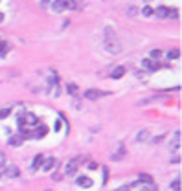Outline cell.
Instances as JSON below:
<instances>
[{"mask_svg":"<svg viewBox=\"0 0 182 191\" xmlns=\"http://www.w3.org/2000/svg\"><path fill=\"white\" fill-rule=\"evenodd\" d=\"M162 140H164V134H160V136H156V138H155V143H160Z\"/></svg>","mask_w":182,"mask_h":191,"instance_id":"cell-29","label":"cell"},{"mask_svg":"<svg viewBox=\"0 0 182 191\" xmlns=\"http://www.w3.org/2000/svg\"><path fill=\"white\" fill-rule=\"evenodd\" d=\"M149 55H151V59H158L162 55V50H158V48H156V50H151Z\"/></svg>","mask_w":182,"mask_h":191,"instance_id":"cell-21","label":"cell"},{"mask_svg":"<svg viewBox=\"0 0 182 191\" xmlns=\"http://www.w3.org/2000/svg\"><path fill=\"white\" fill-rule=\"evenodd\" d=\"M46 131H48V129H46V125H40L39 129H37V133H35V136H37V138H42V136L46 134Z\"/></svg>","mask_w":182,"mask_h":191,"instance_id":"cell-18","label":"cell"},{"mask_svg":"<svg viewBox=\"0 0 182 191\" xmlns=\"http://www.w3.org/2000/svg\"><path fill=\"white\" fill-rule=\"evenodd\" d=\"M142 66H143V68H147V70H158L162 64H156V63H153L151 59H143V61H142Z\"/></svg>","mask_w":182,"mask_h":191,"instance_id":"cell-6","label":"cell"},{"mask_svg":"<svg viewBox=\"0 0 182 191\" xmlns=\"http://www.w3.org/2000/svg\"><path fill=\"white\" fill-rule=\"evenodd\" d=\"M68 2H70V0H68Z\"/></svg>","mask_w":182,"mask_h":191,"instance_id":"cell-33","label":"cell"},{"mask_svg":"<svg viewBox=\"0 0 182 191\" xmlns=\"http://www.w3.org/2000/svg\"><path fill=\"white\" fill-rule=\"evenodd\" d=\"M123 74H125V68H123V66H116V68L112 70V74H110V76H112V79H120Z\"/></svg>","mask_w":182,"mask_h":191,"instance_id":"cell-9","label":"cell"},{"mask_svg":"<svg viewBox=\"0 0 182 191\" xmlns=\"http://www.w3.org/2000/svg\"><path fill=\"white\" fill-rule=\"evenodd\" d=\"M2 175L7 176V178H17V176L20 175V169L17 167V165H9L7 169H2Z\"/></svg>","mask_w":182,"mask_h":191,"instance_id":"cell-4","label":"cell"},{"mask_svg":"<svg viewBox=\"0 0 182 191\" xmlns=\"http://www.w3.org/2000/svg\"><path fill=\"white\" fill-rule=\"evenodd\" d=\"M4 164H6V154L0 151V167H4Z\"/></svg>","mask_w":182,"mask_h":191,"instance_id":"cell-25","label":"cell"},{"mask_svg":"<svg viewBox=\"0 0 182 191\" xmlns=\"http://www.w3.org/2000/svg\"><path fill=\"white\" fill-rule=\"evenodd\" d=\"M66 90H68V94H70V96H76V94H77V86H76L74 83H70V85L66 86Z\"/></svg>","mask_w":182,"mask_h":191,"instance_id":"cell-17","label":"cell"},{"mask_svg":"<svg viewBox=\"0 0 182 191\" xmlns=\"http://www.w3.org/2000/svg\"><path fill=\"white\" fill-rule=\"evenodd\" d=\"M105 48H107V52H109V54H112V55H116V54H120V52H121L120 40L116 39L114 31H112L110 28H107V30H105Z\"/></svg>","mask_w":182,"mask_h":191,"instance_id":"cell-1","label":"cell"},{"mask_svg":"<svg viewBox=\"0 0 182 191\" xmlns=\"http://www.w3.org/2000/svg\"><path fill=\"white\" fill-rule=\"evenodd\" d=\"M70 4H68V0H55V4H54V9L55 11H63V9H66Z\"/></svg>","mask_w":182,"mask_h":191,"instance_id":"cell-7","label":"cell"},{"mask_svg":"<svg viewBox=\"0 0 182 191\" xmlns=\"http://www.w3.org/2000/svg\"><path fill=\"white\" fill-rule=\"evenodd\" d=\"M103 180H105V182L109 180V169H107V167H103Z\"/></svg>","mask_w":182,"mask_h":191,"instance_id":"cell-26","label":"cell"},{"mask_svg":"<svg viewBox=\"0 0 182 191\" xmlns=\"http://www.w3.org/2000/svg\"><path fill=\"white\" fill-rule=\"evenodd\" d=\"M142 13H143V15H145V17H151V15H153V13H155V9H153V7H151V6H145V7H143V9H142Z\"/></svg>","mask_w":182,"mask_h":191,"instance_id":"cell-19","label":"cell"},{"mask_svg":"<svg viewBox=\"0 0 182 191\" xmlns=\"http://www.w3.org/2000/svg\"><path fill=\"white\" fill-rule=\"evenodd\" d=\"M156 15H158V17H167V15H169V9H167L166 6H158V9H156Z\"/></svg>","mask_w":182,"mask_h":191,"instance_id":"cell-13","label":"cell"},{"mask_svg":"<svg viewBox=\"0 0 182 191\" xmlns=\"http://www.w3.org/2000/svg\"><path fill=\"white\" fill-rule=\"evenodd\" d=\"M4 22V13H0V24Z\"/></svg>","mask_w":182,"mask_h":191,"instance_id":"cell-31","label":"cell"},{"mask_svg":"<svg viewBox=\"0 0 182 191\" xmlns=\"http://www.w3.org/2000/svg\"><path fill=\"white\" fill-rule=\"evenodd\" d=\"M79 162H81V158H72V160L66 164V167H64V175H68V176L76 175L77 167H79Z\"/></svg>","mask_w":182,"mask_h":191,"instance_id":"cell-2","label":"cell"},{"mask_svg":"<svg viewBox=\"0 0 182 191\" xmlns=\"http://www.w3.org/2000/svg\"><path fill=\"white\" fill-rule=\"evenodd\" d=\"M145 191H156V186H153V184H147V189Z\"/></svg>","mask_w":182,"mask_h":191,"instance_id":"cell-28","label":"cell"},{"mask_svg":"<svg viewBox=\"0 0 182 191\" xmlns=\"http://www.w3.org/2000/svg\"><path fill=\"white\" fill-rule=\"evenodd\" d=\"M42 160H44V156H42V154H37V156H35V160H33V165H31V169H33V171H35V169H39V167H40Z\"/></svg>","mask_w":182,"mask_h":191,"instance_id":"cell-11","label":"cell"},{"mask_svg":"<svg viewBox=\"0 0 182 191\" xmlns=\"http://www.w3.org/2000/svg\"><path fill=\"white\" fill-rule=\"evenodd\" d=\"M88 169H98V164H96V162H90V164H88Z\"/></svg>","mask_w":182,"mask_h":191,"instance_id":"cell-27","label":"cell"},{"mask_svg":"<svg viewBox=\"0 0 182 191\" xmlns=\"http://www.w3.org/2000/svg\"><path fill=\"white\" fill-rule=\"evenodd\" d=\"M131 188H133V184H127V186H121V188H118L114 191H131Z\"/></svg>","mask_w":182,"mask_h":191,"instance_id":"cell-23","label":"cell"},{"mask_svg":"<svg viewBox=\"0 0 182 191\" xmlns=\"http://www.w3.org/2000/svg\"><path fill=\"white\" fill-rule=\"evenodd\" d=\"M125 156V147H120L116 153L112 154V160H120V158H123Z\"/></svg>","mask_w":182,"mask_h":191,"instance_id":"cell-15","label":"cell"},{"mask_svg":"<svg viewBox=\"0 0 182 191\" xmlns=\"http://www.w3.org/2000/svg\"><path fill=\"white\" fill-rule=\"evenodd\" d=\"M147 136H149V131H147V129H143V131H140V133L136 134V142H145V140H147Z\"/></svg>","mask_w":182,"mask_h":191,"instance_id":"cell-12","label":"cell"},{"mask_svg":"<svg viewBox=\"0 0 182 191\" xmlns=\"http://www.w3.org/2000/svg\"><path fill=\"white\" fill-rule=\"evenodd\" d=\"M77 184H79L81 188H90V186H92V180H90L88 176H79V178H77Z\"/></svg>","mask_w":182,"mask_h":191,"instance_id":"cell-8","label":"cell"},{"mask_svg":"<svg viewBox=\"0 0 182 191\" xmlns=\"http://www.w3.org/2000/svg\"><path fill=\"white\" fill-rule=\"evenodd\" d=\"M0 176H2V169H0Z\"/></svg>","mask_w":182,"mask_h":191,"instance_id":"cell-32","label":"cell"},{"mask_svg":"<svg viewBox=\"0 0 182 191\" xmlns=\"http://www.w3.org/2000/svg\"><path fill=\"white\" fill-rule=\"evenodd\" d=\"M171 188L175 191H180V188H182V182H180V178H177V180H173L171 182Z\"/></svg>","mask_w":182,"mask_h":191,"instance_id":"cell-20","label":"cell"},{"mask_svg":"<svg viewBox=\"0 0 182 191\" xmlns=\"http://www.w3.org/2000/svg\"><path fill=\"white\" fill-rule=\"evenodd\" d=\"M180 138H182V133H180V131H177V133L173 134V140H171V143H169V151H173V153H177V151H179Z\"/></svg>","mask_w":182,"mask_h":191,"instance_id":"cell-3","label":"cell"},{"mask_svg":"<svg viewBox=\"0 0 182 191\" xmlns=\"http://www.w3.org/2000/svg\"><path fill=\"white\" fill-rule=\"evenodd\" d=\"M54 164H55V160H54V158H48V160H42V164H40V165H42V169H44V171H50V169L54 167Z\"/></svg>","mask_w":182,"mask_h":191,"instance_id":"cell-10","label":"cell"},{"mask_svg":"<svg viewBox=\"0 0 182 191\" xmlns=\"http://www.w3.org/2000/svg\"><path fill=\"white\" fill-rule=\"evenodd\" d=\"M20 143H22V136H11L9 138V145L15 147V145H20Z\"/></svg>","mask_w":182,"mask_h":191,"instance_id":"cell-14","label":"cell"},{"mask_svg":"<svg viewBox=\"0 0 182 191\" xmlns=\"http://www.w3.org/2000/svg\"><path fill=\"white\" fill-rule=\"evenodd\" d=\"M177 57H180V52L179 50H171L169 52V59H177Z\"/></svg>","mask_w":182,"mask_h":191,"instance_id":"cell-22","label":"cell"},{"mask_svg":"<svg viewBox=\"0 0 182 191\" xmlns=\"http://www.w3.org/2000/svg\"><path fill=\"white\" fill-rule=\"evenodd\" d=\"M50 4H52L50 0H42V2H40V6H44V7H46V6H50Z\"/></svg>","mask_w":182,"mask_h":191,"instance_id":"cell-30","label":"cell"},{"mask_svg":"<svg viewBox=\"0 0 182 191\" xmlns=\"http://www.w3.org/2000/svg\"><path fill=\"white\" fill-rule=\"evenodd\" d=\"M138 180L145 182V184H153V176H149V175H145V173H142L140 176H138Z\"/></svg>","mask_w":182,"mask_h":191,"instance_id":"cell-16","label":"cell"},{"mask_svg":"<svg viewBox=\"0 0 182 191\" xmlns=\"http://www.w3.org/2000/svg\"><path fill=\"white\" fill-rule=\"evenodd\" d=\"M103 96H109V92H101V90H96V88H90V90L85 92L86 99H98V97H103Z\"/></svg>","mask_w":182,"mask_h":191,"instance_id":"cell-5","label":"cell"},{"mask_svg":"<svg viewBox=\"0 0 182 191\" xmlns=\"http://www.w3.org/2000/svg\"><path fill=\"white\" fill-rule=\"evenodd\" d=\"M9 112H11L9 109H4V110H0V119H2V118H7V116H9Z\"/></svg>","mask_w":182,"mask_h":191,"instance_id":"cell-24","label":"cell"}]
</instances>
